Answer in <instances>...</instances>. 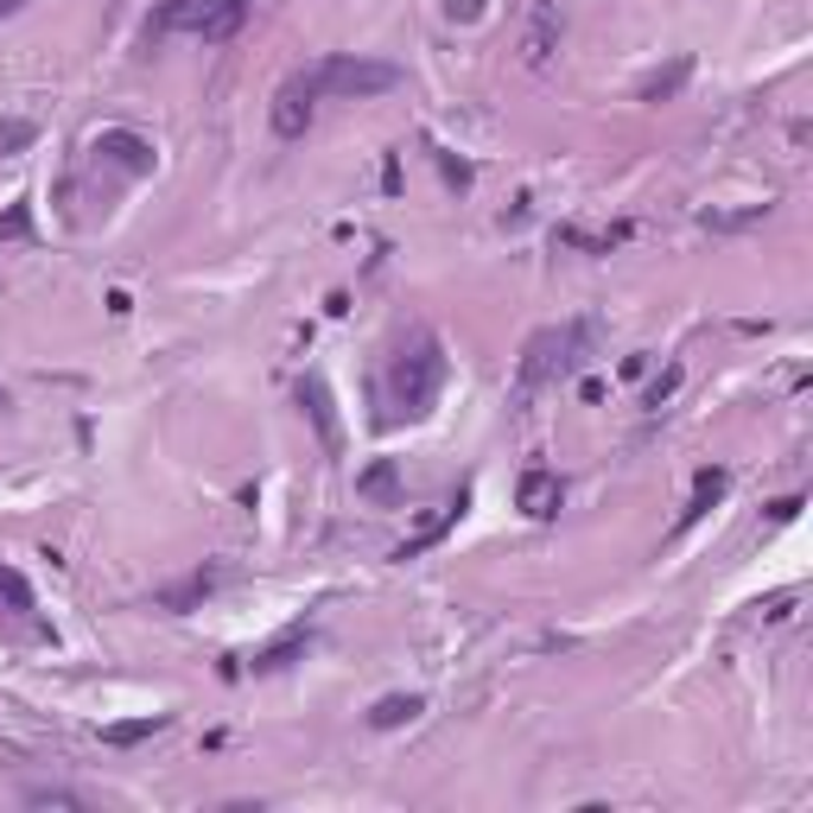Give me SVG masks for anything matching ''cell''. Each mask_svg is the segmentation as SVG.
<instances>
[{
	"mask_svg": "<svg viewBox=\"0 0 813 813\" xmlns=\"http://www.w3.org/2000/svg\"><path fill=\"white\" fill-rule=\"evenodd\" d=\"M439 382H445V350H439V337H420L414 350H400V362H394V375H388L394 407H400L407 420L432 414V400H439Z\"/></svg>",
	"mask_w": 813,
	"mask_h": 813,
	"instance_id": "1",
	"label": "cell"
},
{
	"mask_svg": "<svg viewBox=\"0 0 813 813\" xmlns=\"http://www.w3.org/2000/svg\"><path fill=\"white\" fill-rule=\"evenodd\" d=\"M241 20H248V0H159L153 32H191L204 45H223L236 38Z\"/></svg>",
	"mask_w": 813,
	"mask_h": 813,
	"instance_id": "2",
	"label": "cell"
},
{
	"mask_svg": "<svg viewBox=\"0 0 813 813\" xmlns=\"http://www.w3.org/2000/svg\"><path fill=\"white\" fill-rule=\"evenodd\" d=\"M394 83H400V70L394 64H382V58H325L318 70H312V90L318 95H388Z\"/></svg>",
	"mask_w": 813,
	"mask_h": 813,
	"instance_id": "3",
	"label": "cell"
},
{
	"mask_svg": "<svg viewBox=\"0 0 813 813\" xmlns=\"http://www.w3.org/2000/svg\"><path fill=\"white\" fill-rule=\"evenodd\" d=\"M585 337H591V325H566V331H534L528 337V350H521V394H534L546 375H560V369H578Z\"/></svg>",
	"mask_w": 813,
	"mask_h": 813,
	"instance_id": "4",
	"label": "cell"
},
{
	"mask_svg": "<svg viewBox=\"0 0 813 813\" xmlns=\"http://www.w3.org/2000/svg\"><path fill=\"white\" fill-rule=\"evenodd\" d=\"M312 102H318L312 77H286L280 95H273V134H280V140H300L305 127H312Z\"/></svg>",
	"mask_w": 813,
	"mask_h": 813,
	"instance_id": "5",
	"label": "cell"
},
{
	"mask_svg": "<svg viewBox=\"0 0 813 813\" xmlns=\"http://www.w3.org/2000/svg\"><path fill=\"white\" fill-rule=\"evenodd\" d=\"M95 159H109L127 179H140V172H153V140L134 134V127H109V134H95Z\"/></svg>",
	"mask_w": 813,
	"mask_h": 813,
	"instance_id": "6",
	"label": "cell"
},
{
	"mask_svg": "<svg viewBox=\"0 0 813 813\" xmlns=\"http://www.w3.org/2000/svg\"><path fill=\"white\" fill-rule=\"evenodd\" d=\"M560 503H566V483L553 477V471H521V483H515V509L528 515V521H553Z\"/></svg>",
	"mask_w": 813,
	"mask_h": 813,
	"instance_id": "7",
	"label": "cell"
},
{
	"mask_svg": "<svg viewBox=\"0 0 813 813\" xmlns=\"http://www.w3.org/2000/svg\"><path fill=\"white\" fill-rule=\"evenodd\" d=\"M420 712H426L420 693H388V699L369 705V731H400V724H414Z\"/></svg>",
	"mask_w": 813,
	"mask_h": 813,
	"instance_id": "8",
	"label": "cell"
},
{
	"mask_svg": "<svg viewBox=\"0 0 813 813\" xmlns=\"http://www.w3.org/2000/svg\"><path fill=\"white\" fill-rule=\"evenodd\" d=\"M458 515H464V496H452V503H445V509L432 515V521H426L420 534H414V541H407L400 553H394V560H420V553H426L432 541H445V528H458Z\"/></svg>",
	"mask_w": 813,
	"mask_h": 813,
	"instance_id": "9",
	"label": "cell"
},
{
	"mask_svg": "<svg viewBox=\"0 0 813 813\" xmlns=\"http://www.w3.org/2000/svg\"><path fill=\"white\" fill-rule=\"evenodd\" d=\"M357 496H369V503H394V496H400V471H394V458H375V464L362 471Z\"/></svg>",
	"mask_w": 813,
	"mask_h": 813,
	"instance_id": "10",
	"label": "cell"
},
{
	"mask_svg": "<svg viewBox=\"0 0 813 813\" xmlns=\"http://www.w3.org/2000/svg\"><path fill=\"white\" fill-rule=\"evenodd\" d=\"M166 712H147V719H127V724H109V731H102V744H115V750H127V744H147V737H159V731H166Z\"/></svg>",
	"mask_w": 813,
	"mask_h": 813,
	"instance_id": "11",
	"label": "cell"
},
{
	"mask_svg": "<svg viewBox=\"0 0 813 813\" xmlns=\"http://www.w3.org/2000/svg\"><path fill=\"white\" fill-rule=\"evenodd\" d=\"M630 236V223H617V229H560V248H585V255H610L617 241Z\"/></svg>",
	"mask_w": 813,
	"mask_h": 813,
	"instance_id": "12",
	"label": "cell"
},
{
	"mask_svg": "<svg viewBox=\"0 0 813 813\" xmlns=\"http://www.w3.org/2000/svg\"><path fill=\"white\" fill-rule=\"evenodd\" d=\"M724 483H731L724 471H699V477H693V503L680 509V528H693L699 515H705L712 503H719V496H724Z\"/></svg>",
	"mask_w": 813,
	"mask_h": 813,
	"instance_id": "13",
	"label": "cell"
},
{
	"mask_svg": "<svg viewBox=\"0 0 813 813\" xmlns=\"http://www.w3.org/2000/svg\"><path fill=\"white\" fill-rule=\"evenodd\" d=\"M300 400H305V407H312V420H318V439H325V445H331V452H337V420H331V394H325V382L312 375V382H305V388H300Z\"/></svg>",
	"mask_w": 813,
	"mask_h": 813,
	"instance_id": "14",
	"label": "cell"
},
{
	"mask_svg": "<svg viewBox=\"0 0 813 813\" xmlns=\"http://www.w3.org/2000/svg\"><path fill=\"white\" fill-rule=\"evenodd\" d=\"M687 77H693V64L680 58V64H667V70H655V77H642V90H635V95H642V102H667Z\"/></svg>",
	"mask_w": 813,
	"mask_h": 813,
	"instance_id": "15",
	"label": "cell"
},
{
	"mask_svg": "<svg viewBox=\"0 0 813 813\" xmlns=\"http://www.w3.org/2000/svg\"><path fill=\"white\" fill-rule=\"evenodd\" d=\"M553 38H560V13H553V7H541V13H534V32H528V64L553 58Z\"/></svg>",
	"mask_w": 813,
	"mask_h": 813,
	"instance_id": "16",
	"label": "cell"
},
{
	"mask_svg": "<svg viewBox=\"0 0 813 813\" xmlns=\"http://www.w3.org/2000/svg\"><path fill=\"white\" fill-rule=\"evenodd\" d=\"M211 585H216V573L184 578V585H172V591H159V610H191V603H204V598H211Z\"/></svg>",
	"mask_w": 813,
	"mask_h": 813,
	"instance_id": "17",
	"label": "cell"
},
{
	"mask_svg": "<svg viewBox=\"0 0 813 813\" xmlns=\"http://www.w3.org/2000/svg\"><path fill=\"white\" fill-rule=\"evenodd\" d=\"M0 610H13V617H26L32 610V585L13 566H0Z\"/></svg>",
	"mask_w": 813,
	"mask_h": 813,
	"instance_id": "18",
	"label": "cell"
},
{
	"mask_svg": "<svg viewBox=\"0 0 813 813\" xmlns=\"http://www.w3.org/2000/svg\"><path fill=\"white\" fill-rule=\"evenodd\" d=\"M300 648H305V630L280 635L273 648H261V655H255V674H273V667H286V662H293V655H300Z\"/></svg>",
	"mask_w": 813,
	"mask_h": 813,
	"instance_id": "19",
	"label": "cell"
},
{
	"mask_svg": "<svg viewBox=\"0 0 813 813\" xmlns=\"http://www.w3.org/2000/svg\"><path fill=\"white\" fill-rule=\"evenodd\" d=\"M0 241H32V204H7L0 211Z\"/></svg>",
	"mask_w": 813,
	"mask_h": 813,
	"instance_id": "20",
	"label": "cell"
},
{
	"mask_svg": "<svg viewBox=\"0 0 813 813\" xmlns=\"http://www.w3.org/2000/svg\"><path fill=\"white\" fill-rule=\"evenodd\" d=\"M38 140V127L32 121H0V153H26Z\"/></svg>",
	"mask_w": 813,
	"mask_h": 813,
	"instance_id": "21",
	"label": "cell"
},
{
	"mask_svg": "<svg viewBox=\"0 0 813 813\" xmlns=\"http://www.w3.org/2000/svg\"><path fill=\"white\" fill-rule=\"evenodd\" d=\"M26 801L32 808H83V794H70V788H32Z\"/></svg>",
	"mask_w": 813,
	"mask_h": 813,
	"instance_id": "22",
	"label": "cell"
},
{
	"mask_svg": "<svg viewBox=\"0 0 813 813\" xmlns=\"http://www.w3.org/2000/svg\"><path fill=\"white\" fill-rule=\"evenodd\" d=\"M680 388V369H662V382H655V388H648V407H662L667 394Z\"/></svg>",
	"mask_w": 813,
	"mask_h": 813,
	"instance_id": "23",
	"label": "cell"
},
{
	"mask_svg": "<svg viewBox=\"0 0 813 813\" xmlns=\"http://www.w3.org/2000/svg\"><path fill=\"white\" fill-rule=\"evenodd\" d=\"M483 7H489V0H445V13H452V20H477Z\"/></svg>",
	"mask_w": 813,
	"mask_h": 813,
	"instance_id": "24",
	"label": "cell"
},
{
	"mask_svg": "<svg viewBox=\"0 0 813 813\" xmlns=\"http://www.w3.org/2000/svg\"><path fill=\"white\" fill-rule=\"evenodd\" d=\"M439 166H445V179H452L458 191H464V184H471V166H458L452 153H439Z\"/></svg>",
	"mask_w": 813,
	"mask_h": 813,
	"instance_id": "25",
	"label": "cell"
},
{
	"mask_svg": "<svg viewBox=\"0 0 813 813\" xmlns=\"http://www.w3.org/2000/svg\"><path fill=\"white\" fill-rule=\"evenodd\" d=\"M7 13H20V0H0V20H7Z\"/></svg>",
	"mask_w": 813,
	"mask_h": 813,
	"instance_id": "26",
	"label": "cell"
},
{
	"mask_svg": "<svg viewBox=\"0 0 813 813\" xmlns=\"http://www.w3.org/2000/svg\"><path fill=\"white\" fill-rule=\"evenodd\" d=\"M7 407H13V394H7V388H0V414H7Z\"/></svg>",
	"mask_w": 813,
	"mask_h": 813,
	"instance_id": "27",
	"label": "cell"
}]
</instances>
